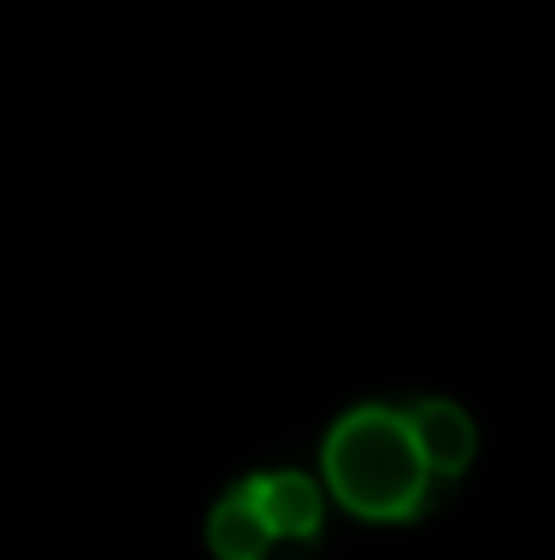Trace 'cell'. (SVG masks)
I'll use <instances>...</instances> for the list:
<instances>
[{
	"label": "cell",
	"mask_w": 555,
	"mask_h": 560,
	"mask_svg": "<svg viewBox=\"0 0 555 560\" xmlns=\"http://www.w3.org/2000/svg\"><path fill=\"white\" fill-rule=\"evenodd\" d=\"M322 490L360 523H414L430 506L436 479L397 402H360L333 419L322 441Z\"/></svg>",
	"instance_id": "6da1fadb"
},
{
	"label": "cell",
	"mask_w": 555,
	"mask_h": 560,
	"mask_svg": "<svg viewBox=\"0 0 555 560\" xmlns=\"http://www.w3.org/2000/svg\"><path fill=\"white\" fill-rule=\"evenodd\" d=\"M240 490L251 495L256 517L267 523L273 545H305L322 534L327 523V490L322 479L300 474V468H267V474H251L240 479Z\"/></svg>",
	"instance_id": "7a4b0ae2"
},
{
	"label": "cell",
	"mask_w": 555,
	"mask_h": 560,
	"mask_svg": "<svg viewBox=\"0 0 555 560\" xmlns=\"http://www.w3.org/2000/svg\"><path fill=\"white\" fill-rule=\"evenodd\" d=\"M403 413H408L414 446H419V457H425V468H430L436 485L463 479L474 468V457H479V424H474V413L463 402H452V397H414V402H403Z\"/></svg>",
	"instance_id": "3957f363"
},
{
	"label": "cell",
	"mask_w": 555,
	"mask_h": 560,
	"mask_svg": "<svg viewBox=\"0 0 555 560\" xmlns=\"http://www.w3.org/2000/svg\"><path fill=\"white\" fill-rule=\"evenodd\" d=\"M207 550H212V560H267L273 556V534H267V523L256 517V506H251V495L240 485L212 501V512H207Z\"/></svg>",
	"instance_id": "277c9868"
}]
</instances>
